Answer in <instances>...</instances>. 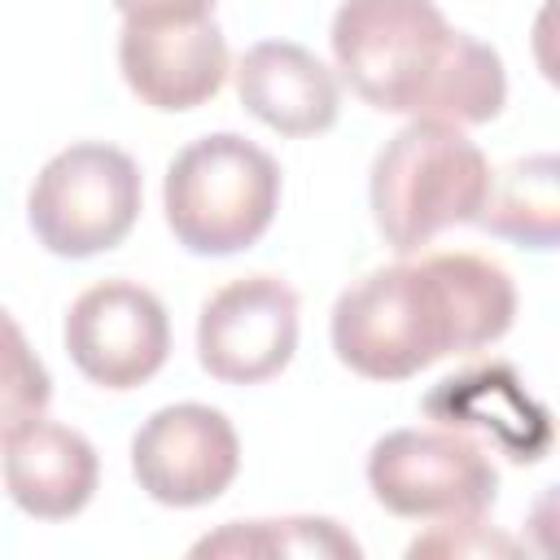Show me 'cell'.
Masks as SVG:
<instances>
[{"mask_svg":"<svg viewBox=\"0 0 560 560\" xmlns=\"http://www.w3.org/2000/svg\"><path fill=\"white\" fill-rule=\"evenodd\" d=\"M516 284L481 254L389 262L341 289L332 350L368 381H407L446 354L481 350L512 328Z\"/></svg>","mask_w":560,"mask_h":560,"instance_id":"1","label":"cell"},{"mask_svg":"<svg viewBox=\"0 0 560 560\" xmlns=\"http://www.w3.org/2000/svg\"><path fill=\"white\" fill-rule=\"evenodd\" d=\"M328 39L337 70L372 109L477 127L508 101L499 52L455 31L433 0H341Z\"/></svg>","mask_w":560,"mask_h":560,"instance_id":"2","label":"cell"},{"mask_svg":"<svg viewBox=\"0 0 560 560\" xmlns=\"http://www.w3.org/2000/svg\"><path fill=\"white\" fill-rule=\"evenodd\" d=\"M490 188L486 153L464 127L411 118L372 162L368 197L376 232L394 254H416L455 223H477Z\"/></svg>","mask_w":560,"mask_h":560,"instance_id":"3","label":"cell"},{"mask_svg":"<svg viewBox=\"0 0 560 560\" xmlns=\"http://www.w3.org/2000/svg\"><path fill=\"white\" fill-rule=\"evenodd\" d=\"M162 206L184 249L223 258L249 249L271 228L280 206V166L254 140L210 131L184 144L166 166Z\"/></svg>","mask_w":560,"mask_h":560,"instance_id":"4","label":"cell"},{"mask_svg":"<svg viewBox=\"0 0 560 560\" xmlns=\"http://www.w3.org/2000/svg\"><path fill=\"white\" fill-rule=\"evenodd\" d=\"M140 214V166L131 153L79 140L52 153L26 197V219L39 245L57 258H92L127 241Z\"/></svg>","mask_w":560,"mask_h":560,"instance_id":"5","label":"cell"},{"mask_svg":"<svg viewBox=\"0 0 560 560\" xmlns=\"http://www.w3.org/2000/svg\"><path fill=\"white\" fill-rule=\"evenodd\" d=\"M372 499L407 521L486 516L499 494L490 455L455 429H394L368 455Z\"/></svg>","mask_w":560,"mask_h":560,"instance_id":"6","label":"cell"},{"mask_svg":"<svg viewBox=\"0 0 560 560\" xmlns=\"http://www.w3.org/2000/svg\"><path fill=\"white\" fill-rule=\"evenodd\" d=\"M66 350L74 368L105 389H136L171 354V319L153 289L101 280L83 289L66 315Z\"/></svg>","mask_w":560,"mask_h":560,"instance_id":"7","label":"cell"},{"mask_svg":"<svg viewBox=\"0 0 560 560\" xmlns=\"http://www.w3.org/2000/svg\"><path fill=\"white\" fill-rule=\"evenodd\" d=\"M241 468V442L223 411L206 402H175L153 411L131 438V472L153 503L201 508L214 503Z\"/></svg>","mask_w":560,"mask_h":560,"instance_id":"8","label":"cell"},{"mask_svg":"<svg viewBox=\"0 0 560 560\" xmlns=\"http://www.w3.org/2000/svg\"><path fill=\"white\" fill-rule=\"evenodd\" d=\"M298 350V293L280 276H241L206 298L197 359L214 381L258 385L289 368Z\"/></svg>","mask_w":560,"mask_h":560,"instance_id":"9","label":"cell"},{"mask_svg":"<svg viewBox=\"0 0 560 560\" xmlns=\"http://www.w3.org/2000/svg\"><path fill=\"white\" fill-rule=\"evenodd\" d=\"M118 66L127 88L153 109H192L228 79V39L214 18H122Z\"/></svg>","mask_w":560,"mask_h":560,"instance_id":"10","label":"cell"},{"mask_svg":"<svg viewBox=\"0 0 560 560\" xmlns=\"http://www.w3.org/2000/svg\"><path fill=\"white\" fill-rule=\"evenodd\" d=\"M0 446H4L0 468H4L9 499L26 516L66 521L92 503L101 459L79 429L57 424L39 411L26 424H18Z\"/></svg>","mask_w":560,"mask_h":560,"instance_id":"11","label":"cell"},{"mask_svg":"<svg viewBox=\"0 0 560 560\" xmlns=\"http://www.w3.org/2000/svg\"><path fill=\"white\" fill-rule=\"evenodd\" d=\"M241 105L280 136H319L337 122V74L293 39H262L236 66Z\"/></svg>","mask_w":560,"mask_h":560,"instance_id":"12","label":"cell"},{"mask_svg":"<svg viewBox=\"0 0 560 560\" xmlns=\"http://www.w3.org/2000/svg\"><path fill=\"white\" fill-rule=\"evenodd\" d=\"M424 407L433 416H442L446 424L490 429L494 442L508 446L516 464L538 459L547 451V411L516 385V376L508 368H481V372L446 376L429 394Z\"/></svg>","mask_w":560,"mask_h":560,"instance_id":"13","label":"cell"},{"mask_svg":"<svg viewBox=\"0 0 560 560\" xmlns=\"http://www.w3.org/2000/svg\"><path fill=\"white\" fill-rule=\"evenodd\" d=\"M560 162L556 153H534L508 162L499 175H490L486 201L477 210V228L490 236L529 245V249H556L560 236Z\"/></svg>","mask_w":560,"mask_h":560,"instance_id":"14","label":"cell"},{"mask_svg":"<svg viewBox=\"0 0 560 560\" xmlns=\"http://www.w3.org/2000/svg\"><path fill=\"white\" fill-rule=\"evenodd\" d=\"M192 556H337L359 560L363 547L328 516H284V521H232L219 534L192 542Z\"/></svg>","mask_w":560,"mask_h":560,"instance_id":"15","label":"cell"},{"mask_svg":"<svg viewBox=\"0 0 560 560\" xmlns=\"http://www.w3.org/2000/svg\"><path fill=\"white\" fill-rule=\"evenodd\" d=\"M48 398H52L48 368L39 363V354L31 350V341L13 324V315L0 306V442L18 424L39 416L48 407Z\"/></svg>","mask_w":560,"mask_h":560,"instance_id":"16","label":"cell"},{"mask_svg":"<svg viewBox=\"0 0 560 560\" xmlns=\"http://www.w3.org/2000/svg\"><path fill=\"white\" fill-rule=\"evenodd\" d=\"M407 556L411 560L420 556H521V547L508 534L481 525V516H468V521H438L424 538L407 547Z\"/></svg>","mask_w":560,"mask_h":560,"instance_id":"17","label":"cell"},{"mask_svg":"<svg viewBox=\"0 0 560 560\" xmlns=\"http://www.w3.org/2000/svg\"><path fill=\"white\" fill-rule=\"evenodd\" d=\"M114 9L136 22H158V18H206L214 0H114Z\"/></svg>","mask_w":560,"mask_h":560,"instance_id":"18","label":"cell"}]
</instances>
